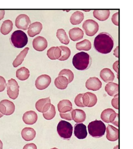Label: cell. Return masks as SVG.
Returning a JSON list of instances; mask_svg holds the SVG:
<instances>
[{
  "label": "cell",
  "mask_w": 133,
  "mask_h": 149,
  "mask_svg": "<svg viewBox=\"0 0 133 149\" xmlns=\"http://www.w3.org/2000/svg\"><path fill=\"white\" fill-rule=\"evenodd\" d=\"M114 45V40L108 33H100L94 38V48L96 51L102 54L110 53L113 49Z\"/></svg>",
  "instance_id": "1"
},
{
  "label": "cell",
  "mask_w": 133,
  "mask_h": 149,
  "mask_svg": "<svg viewBox=\"0 0 133 149\" xmlns=\"http://www.w3.org/2000/svg\"><path fill=\"white\" fill-rule=\"evenodd\" d=\"M91 58L88 53L84 52H78L75 55L72 63L73 66L79 70H86L90 66Z\"/></svg>",
  "instance_id": "2"
},
{
  "label": "cell",
  "mask_w": 133,
  "mask_h": 149,
  "mask_svg": "<svg viewBox=\"0 0 133 149\" xmlns=\"http://www.w3.org/2000/svg\"><path fill=\"white\" fill-rule=\"evenodd\" d=\"M106 129V126L101 120L92 121L89 123L88 130L90 135L94 138L102 137L105 134Z\"/></svg>",
  "instance_id": "3"
},
{
  "label": "cell",
  "mask_w": 133,
  "mask_h": 149,
  "mask_svg": "<svg viewBox=\"0 0 133 149\" xmlns=\"http://www.w3.org/2000/svg\"><path fill=\"white\" fill-rule=\"evenodd\" d=\"M73 127L69 122L61 120L57 126V132L59 137L65 140H70L73 134Z\"/></svg>",
  "instance_id": "4"
},
{
  "label": "cell",
  "mask_w": 133,
  "mask_h": 149,
  "mask_svg": "<svg viewBox=\"0 0 133 149\" xmlns=\"http://www.w3.org/2000/svg\"><path fill=\"white\" fill-rule=\"evenodd\" d=\"M10 40L12 45L17 48H22L27 45L28 37L26 33L20 30H17L13 33Z\"/></svg>",
  "instance_id": "5"
},
{
  "label": "cell",
  "mask_w": 133,
  "mask_h": 149,
  "mask_svg": "<svg viewBox=\"0 0 133 149\" xmlns=\"http://www.w3.org/2000/svg\"><path fill=\"white\" fill-rule=\"evenodd\" d=\"M82 28L87 36L92 37L99 31V25L96 21L93 19H87L83 23Z\"/></svg>",
  "instance_id": "6"
},
{
  "label": "cell",
  "mask_w": 133,
  "mask_h": 149,
  "mask_svg": "<svg viewBox=\"0 0 133 149\" xmlns=\"http://www.w3.org/2000/svg\"><path fill=\"white\" fill-rule=\"evenodd\" d=\"M7 94L10 98L15 100L18 97L19 92V86L15 80L11 79L6 84Z\"/></svg>",
  "instance_id": "7"
},
{
  "label": "cell",
  "mask_w": 133,
  "mask_h": 149,
  "mask_svg": "<svg viewBox=\"0 0 133 149\" xmlns=\"http://www.w3.org/2000/svg\"><path fill=\"white\" fill-rule=\"evenodd\" d=\"M15 105L11 101L7 100H2L0 102V112L3 115H10L14 112Z\"/></svg>",
  "instance_id": "8"
},
{
  "label": "cell",
  "mask_w": 133,
  "mask_h": 149,
  "mask_svg": "<svg viewBox=\"0 0 133 149\" xmlns=\"http://www.w3.org/2000/svg\"><path fill=\"white\" fill-rule=\"evenodd\" d=\"M30 17L25 14H21L17 16L15 20V25L17 28L26 30L31 24Z\"/></svg>",
  "instance_id": "9"
},
{
  "label": "cell",
  "mask_w": 133,
  "mask_h": 149,
  "mask_svg": "<svg viewBox=\"0 0 133 149\" xmlns=\"http://www.w3.org/2000/svg\"><path fill=\"white\" fill-rule=\"evenodd\" d=\"M51 82V77L47 74H42L37 78L35 86L37 89L43 90L47 88Z\"/></svg>",
  "instance_id": "10"
},
{
  "label": "cell",
  "mask_w": 133,
  "mask_h": 149,
  "mask_svg": "<svg viewBox=\"0 0 133 149\" xmlns=\"http://www.w3.org/2000/svg\"><path fill=\"white\" fill-rule=\"evenodd\" d=\"M82 101L85 107H92L96 104L97 102V98L96 95L93 93L87 92L83 94Z\"/></svg>",
  "instance_id": "11"
},
{
  "label": "cell",
  "mask_w": 133,
  "mask_h": 149,
  "mask_svg": "<svg viewBox=\"0 0 133 149\" xmlns=\"http://www.w3.org/2000/svg\"><path fill=\"white\" fill-rule=\"evenodd\" d=\"M51 105V99L49 97L38 100L36 102L35 107L38 111L44 113L48 110Z\"/></svg>",
  "instance_id": "12"
},
{
  "label": "cell",
  "mask_w": 133,
  "mask_h": 149,
  "mask_svg": "<svg viewBox=\"0 0 133 149\" xmlns=\"http://www.w3.org/2000/svg\"><path fill=\"white\" fill-rule=\"evenodd\" d=\"M33 48L36 51H42L46 48L48 42L44 37L38 36L34 39L32 42Z\"/></svg>",
  "instance_id": "13"
},
{
  "label": "cell",
  "mask_w": 133,
  "mask_h": 149,
  "mask_svg": "<svg viewBox=\"0 0 133 149\" xmlns=\"http://www.w3.org/2000/svg\"><path fill=\"white\" fill-rule=\"evenodd\" d=\"M74 135L77 138L83 139L87 137L86 126L82 123H77L74 126Z\"/></svg>",
  "instance_id": "14"
},
{
  "label": "cell",
  "mask_w": 133,
  "mask_h": 149,
  "mask_svg": "<svg viewBox=\"0 0 133 149\" xmlns=\"http://www.w3.org/2000/svg\"><path fill=\"white\" fill-rule=\"evenodd\" d=\"M86 87L87 89L93 91L99 90L102 87V83L96 77L90 78L86 83Z\"/></svg>",
  "instance_id": "15"
},
{
  "label": "cell",
  "mask_w": 133,
  "mask_h": 149,
  "mask_svg": "<svg viewBox=\"0 0 133 149\" xmlns=\"http://www.w3.org/2000/svg\"><path fill=\"white\" fill-rule=\"evenodd\" d=\"M23 119L25 124L32 125L37 122L38 120V115L34 111H30L24 113Z\"/></svg>",
  "instance_id": "16"
},
{
  "label": "cell",
  "mask_w": 133,
  "mask_h": 149,
  "mask_svg": "<svg viewBox=\"0 0 133 149\" xmlns=\"http://www.w3.org/2000/svg\"><path fill=\"white\" fill-rule=\"evenodd\" d=\"M106 137L108 141H115L119 139V130L113 126L108 125L106 129Z\"/></svg>",
  "instance_id": "17"
},
{
  "label": "cell",
  "mask_w": 133,
  "mask_h": 149,
  "mask_svg": "<svg viewBox=\"0 0 133 149\" xmlns=\"http://www.w3.org/2000/svg\"><path fill=\"white\" fill-rule=\"evenodd\" d=\"M43 26L39 22H35L30 24L27 33L30 37H34L40 33L42 29Z\"/></svg>",
  "instance_id": "18"
},
{
  "label": "cell",
  "mask_w": 133,
  "mask_h": 149,
  "mask_svg": "<svg viewBox=\"0 0 133 149\" xmlns=\"http://www.w3.org/2000/svg\"><path fill=\"white\" fill-rule=\"evenodd\" d=\"M101 79L106 83L112 82L115 78L114 73L111 70L108 68L103 69L100 72Z\"/></svg>",
  "instance_id": "19"
},
{
  "label": "cell",
  "mask_w": 133,
  "mask_h": 149,
  "mask_svg": "<svg viewBox=\"0 0 133 149\" xmlns=\"http://www.w3.org/2000/svg\"><path fill=\"white\" fill-rule=\"evenodd\" d=\"M72 117L75 122L77 123H82L86 120V113L82 109H73L72 112Z\"/></svg>",
  "instance_id": "20"
},
{
  "label": "cell",
  "mask_w": 133,
  "mask_h": 149,
  "mask_svg": "<svg viewBox=\"0 0 133 149\" xmlns=\"http://www.w3.org/2000/svg\"><path fill=\"white\" fill-rule=\"evenodd\" d=\"M70 38L73 41H77L82 39L84 37V31L78 27L70 29L69 31Z\"/></svg>",
  "instance_id": "21"
},
{
  "label": "cell",
  "mask_w": 133,
  "mask_h": 149,
  "mask_svg": "<svg viewBox=\"0 0 133 149\" xmlns=\"http://www.w3.org/2000/svg\"><path fill=\"white\" fill-rule=\"evenodd\" d=\"M22 137L25 141H32L36 137L35 130L33 128L25 127L21 132Z\"/></svg>",
  "instance_id": "22"
},
{
  "label": "cell",
  "mask_w": 133,
  "mask_h": 149,
  "mask_svg": "<svg viewBox=\"0 0 133 149\" xmlns=\"http://www.w3.org/2000/svg\"><path fill=\"white\" fill-rule=\"evenodd\" d=\"M58 111L61 113H64L70 111L72 108V104L71 101L64 100L59 101L58 104Z\"/></svg>",
  "instance_id": "23"
},
{
  "label": "cell",
  "mask_w": 133,
  "mask_h": 149,
  "mask_svg": "<svg viewBox=\"0 0 133 149\" xmlns=\"http://www.w3.org/2000/svg\"><path fill=\"white\" fill-rule=\"evenodd\" d=\"M55 85L58 89H66L69 84L68 79L64 76H59L54 80Z\"/></svg>",
  "instance_id": "24"
},
{
  "label": "cell",
  "mask_w": 133,
  "mask_h": 149,
  "mask_svg": "<svg viewBox=\"0 0 133 149\" xmlns=\"http://www.w3.org/2000/svg\"><path fill=\"white\" fill-rule=\"evenodd\" d=\"M47 55L51 60L59 59L61 55V51L58 47H52L47 51Z\"/></svg>",
  "instance_id": "25"
},
{
  "label": "cell",
  "mask_w": 133,
  "mask_h": 149,
  "mask_svg": "<svg viewBox=\"0 0 133 149\" xmlns=\"http://www.w3.org/2000/svg\"><path fill=\"white\" fill-rule=\"evenodd\" d=\"M105 90L110 96H114L118 94L119 85L115 83L109 82L106 85Z\"/></svg>",
  "instance_id": "26"
},
{
  "label": "cell",
  "mask_w": 133,
  "mask_h": 149,
  "mask_svg": "<svg viewBox=\"0 0 133 149\" xmlns=\"http://www.w3.org/2000/svg\"><path fill=\"white\" fill-rule=\"evenodd\" d=\"M109 10H94L93 15L94 17L100 21H104L108 19L110 16Z\"/></svg>",
  "instance_id": "27"
},
{
  "label": "cell",
  "mask_w": 133,
  "mask_h": 149,
  "mask_svg": "<svg viewBox=\"0 0 133 149\" xmlns=\"http://www.w3.org/2000/svg\"><path fill=\"white\" fill-rule=\"evenodd\" d=\"M84 15L83 13L80 11H76L73 13L70 18L71 23L73 25H77L80 24L83 20Z\"/></svg>",
  "instance_id": "28"
},
{
  "label": "cell",
  "mask_w": 133,
  "mask_h": 149,
  "mask_svg": "<svg viewBox=\"0 0 133 149\" xmlns=\"http://www.w3.org/2000/svg\"><path fill=\"white\" fill-rule=\"evenodd\" d=\"M29 49H30V48L29 47L25 48L17 56V58L15 59L13 63V65L14 67L15 68L18 67L23 63L24 61V58L27 54Z\"/></svg>",
  "instance_id": "29"
},
{
  "label": "cell",
  "mask_w": 133,
  "mask_h": 149,
  "mask_svg": "<svg viewBox=\"0 0 133 149\" xmlns=\"http://www.w3.org/2000/svg\"><path fill=\"white\" fill-rule=\"evenodd\" d=\"M30 76V71L25 67L20 68L16 72V77L17 79L22 81L28 79Z\"/></svg>",
  "instance_id": "30"
},
{
  "label": "cell",
  "mask_w": 133,
  "mask_h": 149,
  "mask_svg": "<svg viewBox=\"0 0 133 149\" xmlns=\"http://www.w3.org/2000/svg\"><path fill=\"white\" fill-rule=\"evenodd\" d=\"M13 27V23L10 20H6L3 22L1 28V32L4 35H6L11 31Z\"/></svg>",
  "instance_id": "31"
},
{
  "label": "cell",
  "mask_w": 133,
  "mask_h": 149,
  "mask_svg": "<svg viewBox=\"0 0 133 149\" xmlns=\"http://www.w3.org/2000/svg\"><path fill=\"white\" fill-rule=\"evenodd\" d=\"M56 36L57 38L62 44L68 45L69 43L70 39L66 34V31L63 29H58L57 30Z\"/></svg>",
  "instance_id": "32"
},
{
  "label": "cell",
  "mask_w": 133,
  "mask_h": 149,
  "mask_svg": "<svg viewBox=\"0 0 133 149\" xmlns=\"http://www.w3.org/2000/svg\"><path fill=\"white\" fill-rule=\"evenodd\" d=\"M76 47L77 50L79 51L84 50L85 51H88L90 50L91 48V44L88 40L84 39L82 41L77 43L76 45Z\"/></svg>",
  "instance_id": "33"
},
{
  "label": "cell",
  "mask_w": 133,
  "mask_h": 149,
  "mask_svg": "<svg viewBox=\"0 0 133 149\" xmlns=\"http://www.w3.org/2000/svg\"><path fill=\"white\" fill-rule=\"evenodd\" d=\"M61 51V55L59 60L65 61L67 60L69 58L71 55V51L67 47L61 45L59 47Z\"/></svg>",
  "instance_id": "34"
},
{
  "label": "cell",
  "mask_w": 133,
  "mask_h": 149,
  "mask_svg": "<svg viewBox=\"0 0 133 149\" xmlns=\"http://www.w3.org/2000/svg\"><path fill=\"white\" fill-rule=\"evenodd\" d=\"M56 111L55 107L53 104H51L49 109L46 112L43 113V116L45 119L51 120L55 116Z\"/></svg>",
  "instance_id": "35"
},
{
  "label": "cell",
  "mask_w": 133,
  "mask_h": 149,
  "mask_svg": "<svg viewBox=\"0 0 133 149\" xmlns=\"http://www.w3.org/2000/svg\"><path fill=\"white\" fill-rule=\"evenodd\" d=\"M115 112V111L111 108L105 109L101 113V118L103 121L106 123H110L109 121L110 116L112 114Z\"/></svg>",
  "instance_id": "36"
},
{
  "label": "cell",
  "mask_w": 133,
  "mask_h": 149,
  "mask_svg": "<svg viewBox=\"0 0 133 149\" xmlns=\"http://www.w3.org/2000/svg\"><path fill=\"white\" fill-rule=\"evenodd\" d=\"M62 75L66 77L68 79L69 84L72 82L74 79V76L73 72L71 70L65 69L60 71L59 76Z\"/></svg>",
  "instance_id": "37"
},
{
  "label": "cell",
  "mask_w": 133,
  "mask_h": 149,
  "mask_svg": "<svg viewBox=\"0 0 133 149\" xmlns=\"http://www.w3.org/2000/svg\"><path fill=\"white\" fill-rule=\"evenodd\" d=\"M109 121L110 123H113L116 126L119 127V114L115 112L112 114L110 116Z\"/></svg>",
  "instance_id": "38"
},
{
  "label": "cell",
  "mask_w": 133,
  "mask_h": 149,
  "mask_svg": "<svg viewBox=\"0 0 133 149\" xmlns=\"http://www.w3.org/2000/svg\"><path fill=\"white\" fill-rule=\"evenodd\" d=\"M83 94H80L77 95L75 99L74 102L75 104L78 107L84 108L85 107L83 104L82 96Z\"/></svg>",
  "instance_id": "39"
},
{
  "label": "cell",
  "mask_w": 133,
  "mask_h": 149,
  "mask_svg": "<svg viewBox=\"0 0 133 149\" xmlns=\"http://www.w3.org/2000/svg\"><path fill=\"white\" fill-rule=\"evenodd\" d=\"M73 109H72L70 111L64 113H59L61 117L62 118L64 119L67 120L71 121L73 120L72 117V112Z\"/></svg>",
  "instance_id": "40"
},
{
  "label": "cell",
  "mask_w": 133,
  "mask_h": 149,
  "mask_svg": "<svg viewBox=\"0 0 133 149\" xmlns=\"http://www.w3.org/2000/svg\"><path fill=\"white\" fill-rule=\"evenodd\" d=\"M111 104L113 107L115 109H119V94L114 95V97L112 100Z\"/></svg>",
  "instance_id": "41"
},
{
  "label": "cell",
  "mask_w": 133,
  "mask_h": 149,
  "mask_svg": "<svg viewBox=\"0 0 133 149\" xmlns=\"http://www.w3.org/2000/svg\"><path fill=\"white\" fill-rule=\"evenodd\" d=\"M6 86L5 79L3 77L0 76V92L3 91Z\"/></svg>",
  "instance_id": "42"
},
{
  "label": "cell",
  "mask_w": 133,
  "mask_h": 149,
  "mask_svg": "<svg viewBox=\"0 0 133 149\" xmlns=\"http://www.w3.org/2000/svg\"><path fill=\"white\" fill-rule=\"evenodd\" d=\"M112 21L115 25H119V12H117L113 15Z\"/></svg>",
  "instance_id": "43"
},
{
  "label": "cell",
  "mask_w": 133,
  "mask_h": 149,
  "mask_svg": "<svg viewBox=\"0 0 133 149\" xmlns=\"http://www.w3.org/2000/svg\"><path fill=\"white\" fill-rule=\"evenodd\" d=\"M23 149H37V146L34 143H30L24 146Z\"/></svg>",
  "instance_id": "44"
},
{
  "label": "cell",
  "mask_w": 133,
  "mask_h": 149,
  "mask_svg": "<svg viewBox=\"0 0 133 149\" xmlns=\"http://www.w3.org/2000/svg\"><path fill=\"white\" fill-rule=\"evenodd\" d=\"M119 61L118 60L115 61V63L113 64V68L115 72L118 73L119 72Z\"/></svg>",
  "instance_id": "45"
},
{
  "label": "cell",
  "mask_w": 133,
  "mask_h": 149,
  "mask_svg": "<svg viewBox=\"0 0 133 149\" xmlns=\"http://www.w3.org/2000/svg\"><path fill=\"white\" fill-rule=\"evenodd\" d=\"M114 55L116 58H119V46H118L115 48L114 51Z\"/></svg>",
  "instance_id": "46"
},
{
  "label": "cell",
  "mask_w": 133,
  "mask_h": 149,
  "mask_svg": "<svg viewBox=\"0 0 133 149\" xmlns=\"http://www.w3.org/2000/svg\"><path fill=\"white\" fill-rule=\"evenodd\" d=\"M5 13V10H0V20L4 18Z\"/></svg>",
  "instance_id": "47"
},
{
  "label": "cell",
  "mask_w": 133,
  "mask_h": 149,
  "mask_svg": "<svg viewBox=\"0 0 133 149\" xmlns=\"http://www.w3.org/2000/svg\"><path fill=\"white\" fill-rule=\"evenodd\" d=\"M3 143H2V141L0 140V149H3Z\"/></svg>",
  "instance_id": "48"
},
{
  "label": "cell",
  "mask_w": 133,
  "mask_h": 149,
  "mask_svg": "<svg viewBox=\"0 0 133 149\" xmlns=\"http://www.w3.org/2000/svg\"><path fill=\"white\" fill-rule=\"evenodd\" d=\"M114 149H119V145H117L116 146L114 147Z\"/></svg>",
  "instance_id": "49"
},
{
  "label": "cell",
  "mask_w": 133,
  "mask_h": 149,
  "mask_svg": "<svg viewBox=\"0 0 133 149\" xmlns=\"http://www.w3.org/2000/svg\"><path fill=\"white\" fill-rule=\"evenodd\" d=\"M3 115H4L2 114V113H1V112H0V118H1L3 117Z\"/></svg>",
  "instance_id": "50"
},
{
  "label": "cell",
  "mask_w": 133,
  "mask_h": 149,
  "mask_svg": "<svg viewBox=\"0 0 133 149\" xmlns=\"http://www.w3.org/2000/svg\"><path fill=\"white\" fill-rule=\"evenodd\" d=\"M51 149H58L57 148H51Z\"/></svg>",
  "instance_id": "51"
}]
</instances>
